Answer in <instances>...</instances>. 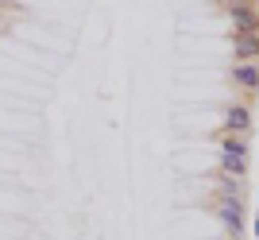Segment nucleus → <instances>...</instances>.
<instances>
[{
  "label": "nucleus",
  "instance_id": "f257e3e1",
  "mask_svg": "<svg viewBox=\"0 0 259 240\" xmlns=\"http://www.w3.org/2000/svg\"><path fill=\"white\" fill-rule=\"evenodd\" d=\"M244 155H248V147H244V140H232V136H228V140H225V171H228V175H244V167H248V163H244Z\"/></svg>",
  "mask_w": 259,
  "mask_h": 240
},
{
  "label": "nucleus",
  "instance_id": "f03ea898",
  "mask_svg": "<svg viewBox=\"0 0 259 240\" xmlns=\"http://www.w3.org/2000/svg\"><path fill=\"white\" fill-rule=\"evenodd\" d=\"M221 217H225V225L232 229V236H236V232L244 229V209H240V197H225V209H221Z\"/></svg>",
  "mask_w": 259,
  "mask_h": 240
},
{
  "label": "nucleus",
  "instance_id": "7ed1b4c3",
  "mask_svg": "<svg viewBox=\"0 0 259 240\" xmlns=\"http://www.w3.org/2000/svg\"><path fill=\"white\" fill-rule=\"evenodd\" d=\"M236 55L244 58V62L259 55V35L255 31H236Z\"/></svg>",
  "mask_w": 259,
  "mask_h": 240
},
{
  "label": "nucleus",
  "instance_id": "20e7f679",
  "mask_svg": "<svg viewBox=\"0 0 259 240\" xmlns=\"http://www.w3.org/2000/svg\"><path fill=\"white\" fill-rule=\"evenodd\" d=\"M232 77H236L244 89H259V66L255 62H240L236 70H232Z\"/></svg>",
  "mask_w": 259,
  "mask_h": 240
},
{
  "label": "nucleus",
  "instance_id": "39448f33",
  "mask_svg": "<svg viewBox=\"0 0 259 240\" xmlns=\"http://www.w3.org/2000/svg\"><path fill=\"white\" fill-rule=\"evenodd\" d=\"M232 27H236V31H255V16H251L244 4H236V8H232Z\"/></svg>",
  "mask_w": 259,
  "mask_h": 240
},
{
  "label": "nucleus",
  "instance_id": "423d86ee",
  "mask_svg": "<svg viewBox=\"0 0 259 240\" xmlns=\"http://www.w3.org/2000/svg\"><path fill=\"white\" fill-rule=\"evenodd\" d=\"M248 124H251L248 109H240V105H236V109L228 112V128H232V132H248Z\"/></svg>",
  "mask_w": 259,
  "mask_h": 240
},
{
  "label": "nucleus",
  "instance_id": "0eeeda50",
  "mask_svg": "<svg viewBox=\"0 0 259 240\" xmlns=\"http://www.w3.org/2000/svg\"><path fill=\"white\" fill-rule=\"evenodd\" d=\"M255 232H259V225H255Z\"/></svg>",
  "mask_w": 259,
  "mask_h": 240
}]
</instances>
